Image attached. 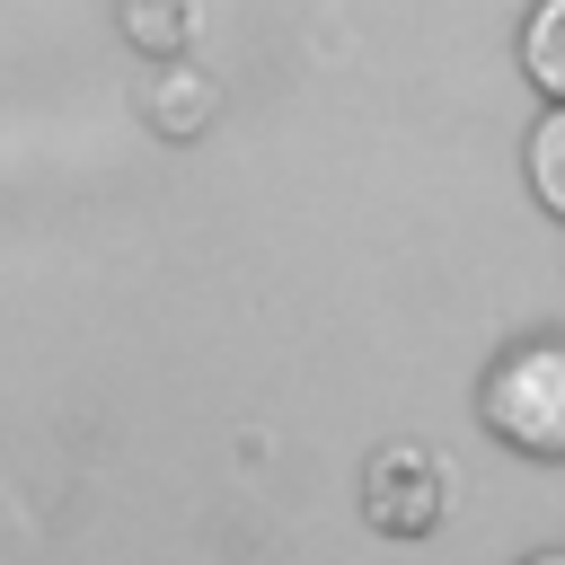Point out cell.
I'll list each match as a JSON object with an SVG mask.
<instances>
[{"mask_svg": "<svg viewBox=\"0 0 565 565\" xmlns=\"http://www.w3.org/2000/svg\"><path fill=\"white\" fill-rule=\"evenodd\" d=\"M494 441H512L521 459H565V335H539V344H512L486 388H477Z\"/></svg>", "mask_w": 565, "mask_h": 565, "instance_id": "cell-1", "label": "cell"}, {"mask_svg": "<svg viewBox=\"0 0 565 565\" xmlns=\"http://www.w3.org/2000/svg\"><path fill=\"white\" fill-rule=\"evenodd\" d=\"M362 512L380 539H433L450 512V459L433 441H388L362 468Z\"/></svg>", "mask_w": 565, "mask_h": 565, "instance_id": "cell-2", "label": "cell"}, {"mask_svg": "<svg viewBox=\"0 0 565 565\" xmlns=\"http://www.w3.org/2000/svg\"><path fill=\"white\" fill-rule=\"evenodd\" d=\"M521 71L547 106H565V0H539L521 18Z\"/></svg>", "mask_w": 565, "mask_h": 565, "instance_id": "cell-3", "label": "cell"}, {"mask_svg": "<svg viewBox=\"0 0 565 565\" xmlns=\"http://www.w3.org/2000/svg\"><path fill=\"white\" fill-rule=\"evenodd\" d=\"M203 115H212V79H203V71H185V62H168V71H159V88H150V124L185 141Z\"/></svg>", "mask_w": 565, "mask_h": 565, "instance_id": "cell-4", "label": "cell"}, {"mask_svg": "<svg viewBox=\"0 0 565 565\" xmlns=\"http://www.w3.org/2000/svg\"><path fill=\"white\" fill-rule=\"evenodd\" d=\"M530 194L565 221V106H547V115L530 124Z\"/></svg>", "mask_w": 565, "mask_h": 565, "instance_id": "cell-5", "label": "cell"}, {"mask_svg": "<svg viewBox=\"0 0 565 565\" xmlns=\"http://www.w3.org/2000/svg\"><path fill=\"white\" fill-rule=\"evenodd\" d=\"M530 565H565V547H539V556H530Z\"/></svg>", "mask_w": 565, "mask_h": 565, "instance_id": "cell-6", "label": "cell"}]
</instances>
